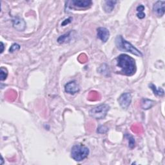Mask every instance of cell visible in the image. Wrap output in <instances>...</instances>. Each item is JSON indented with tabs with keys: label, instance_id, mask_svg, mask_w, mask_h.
Instances as JSON below:
<instances>
[{
	"label": "cell",
	"instance_id": "1",
	"mask_svg": "<svg viewBox=\"0 0 165 165\" xmlns=\"http://www.w3.org/2000/svg\"><path fill=\"white\" fill-rule=\"evenodd\" d=\"M117 66L121 68L119 73L127 76H133L136 72V61L133 58L127 55L121 54L116 58Z\"/></svg>",
	"mask_w": 165,
	"mask_h": 165
},
{
	"label": "cell",
	"instance_id": "2",
	"mask_svg": "<svg viewBox=\"0 0 165 165\" xmlns=\"http://www.w3.org/2000/svg\"><path fill=\"white\" fill-rule=\"evenodd\" d=\"M116 45L118 50L122 52H126L131 53L133 55L142 57V54L141 52L133 46L128 41L125 40L122 36H118L115 40Z\"/></svg>",
	"mask_w": 165,
	"mask_h": 165
},
{
	"label": "cell",
	"instance_id": "3",
	"mask_svg": "<svg viewBox=\"0 0 165 165\" xmlns=\"http://www.w3.org/2000/svg\"><path fill=\"white\" fill-rule=\"evenodd\" d=\"M89 149L81 144H76L71 150V157L76 161H82L85 159L89 155Z\"/></svg>",
	"mask_w": 165,
	"mask_h": 165
},
{
	"label": "cell",
	"instance_id": "4",
	"mask_svg": "<svg viewBox=\"0 0 165 165\" xmlns=\"http://www.w3.org/2000/svg\"><path fill=\"white\" fill-rule=\"evenodd\" d=\"M109 110L110 107L108 105L102 104L92 108L89 111V115L96 119H102L106 117Z\"/></svg>",
	"mask_w": 165,
	"mask_h": 165
},
{
	"label": "cell",
	"instance_id": "5",
	"mask_svg": "<svg viewBox=\"0 0 165 165\" xmlns=\"http://www.w3.org/2000/svg\"><path fill=\"white\" fill-rule=\"evenodd\" d=\"M118 102L121 108L123 109H127L129 107L132 102V96L128 92H125L122 94L119 99Z\"/></svg>",
	"mask_w": 165,
	"mask_h": 165
},
{
	"label": "cell",
	"instance_id": "6",
	"mask_svg": "<svg viewBox=\"0 0 165 165\" xmlns=\"http://www.w3.org/2000/svg\"><path fill=\"white\" fill-rule=\"evenodd\" d=\"M97 36L102 43H106L110 37L109 30L105 27H99L97 29Z\"/></svg>",
	"mask_w": 165,
	"mask_h": 165
},
{
	"label": "cell",
	"instance_id": "7",
	"mask_svg": "<svg viewBox=\"0 0 165 165\" xmlns=\"http://www.w3.org/2000/svg\"><path fill=\"white\" fill-rule=\"evenodd\" d=\"M80 90L79 86L76 81H70L65 86V90L70 94H75L79 92Z\"/></svg>",
	"mask_w": 165,
	"mask_h": 165
},
{
	"label": "cell",
	"instance_id": "8",
	"mask_svg": "<svg viewBox=\"0 0 165 165\" xmlns=\"http://www.w3.org/2000/svg\"><path fill=\"white\" fill-rule=\"evenodd\" d=\"M164 1H158L153 6V12L159 17H162L164 14Z\"/></svg>",
	"mask_w": 165,
	"mask_h": 165
},
{
	"label": "cell",
	"instance_id": "9",
	"mask_svg": "<svg viewBox=\"0 0 165 165\" xmlns=\"http://www.w3.org/2000/svg\"><path fill=\"white\" fill-rule=\"evenodd\" d=\"M13 27L18 31L22 32L26 28V23L23 19L20 18H16L12 20Z\"/></svg>",
	"mask_w": 165,
	"mask_h": 165
},
{
	"label": "cell",
	"instance_id": "10",
	"mask_svg": "<svg viewBox=\"0 0 165 165\" xmlns=\"http://www.w3.org/2000/svg\"><path fill=\"white\" fill-rule=\"evenodd\" d=\"M72 5L78 8H87L90 7L92 2L90 0H74L71 2Z\"/></svg>",
	"mask_w": 165,
	"mask_h": 165
},
{
	"label": "cell",
	"instance_id": "11",
	"mask_svg": "<svg viewBox=\"0 0 165 165\" xmlns=\"http://www.w3.org/2000/svg\"><path fill=\"white\" fill-rule=\"evenodd\" d=\"M118 3L117 1H106L105 2L104 6H103V9L105 12L107 13H110L114 9L116 4Z\"/></svg>",
	"mask_w": 165,
	"mask_h": 165
},
{
	"label": "cell",
	"instance_id": "12",
	"mask_svg": "<svg viewBox=\"0 0 165 165\" xmlns=\"http://www.w3.org/2000/svg\"><path fill=\"white\" fill-rule=\"evenodd\" d=\"M155 103H156L155 101L151 99H148L146 98L142 99L141 101V108L143 110H148L155 105Z\"/></svg>",
	"mask_w": 165,
	"mask_h": 165
},
{
	"label": "cell",
	"instance_id": "13",
	"mask_svg": "<svg viewBox=\"0 0 165 165\" xmlns=\"http://www.w3.org/2000/svg\"><path fill=\"white\" fill-rule=\"evenodd\" d=\"M149 87L150 88V89L152 90L153 94L155 95H156L158 96H160V97L164 96V92L162 88H157L156 86L153 85V83H150L149 85Z\"/></svg>",
	"mask_w": 165,
	"mask_h": 165
},
{
	"label": "cell",
	"instance_id": "14",
	"mask_svg": "<svg viewBox=\"0 0 165 165\" xmlns=\"http://www.w3.org/2000/svg\"><path fill=\"white\" fill-rule=\"evenodd\" d=\"M137 16L139 19H143L145 17V14L144 13V7L142 5H140L137 7Z\"/></svg>",
	"mask_w": 165,
	"mask_h": 165
},
{
	"label": "cell",
	"instance_id": "15",
	"mask_svg": "<svg viewBox=\"0 0 165 165\" xmlns=\"http://www.w3.org/2000/svg\"><path fill=\"white\" fill-rule=\"evenodd\" d=\"M125 137L128 141V146H129V147L130 148H133L135 147V139H134V138L128 133H126Z\"/></svg>",
	"mask_w": 165,
	"mask_h": 165
},
{
	"label": "cell",
	"instance_id": "16",
	"mask_svg": "<svg viewBox=\"0 0 165 165\" xmlns=\"http://www.w3.org/2000/svg\"><path fill=\"white\" fill-rule=\"evenodd\" d=\"M72 32H69L68 33H67L64 35H62L58 39V42L59 43H63L65 41H67V40H68V39L70 37V34H71Z\"/></svg>",
	"mask_w": 165,
	"mask_h": 165
},
{
	"label": "cell",
	"instance_id": "17",
	"mask_svg": "<svg viewBox=\"0 0 165 165\" xmlns=\"http://www.w3.org/2000/svg\"><path fill=\"white\" fill-rule=\"evenodd\" d=\"M8 76V71L5 68L1 67L0 70V79L2 81H5Z\"/></svg>",
	"mask_w": 165,
	"mask_h": 165
},
{
	"label": "cell",
	"instance_id": "18",
	"mask_svg": "<svg viewBox=\"0 0 165 165\" xmlns=\"http://www.w3.org/2000/svg\"><path fill=\"white\" fill-rule=\"evenodd\" d=\"M19 49H20V45H18V43H14L9 48V52L10 53H14V52H15L19 50Z\"/></svg>",
	"mask_w": 165,
	"mask_h": 165
},
{
	"label": "cell",
	"instance_id": "19",
	"mask_svg": "<svg viewBox=\"0 0 165 165\" xmlns=\"http://www.w3.org/2000/svg\"><path fill=\"white\" fill-rule=\"evenodd\" d=\"M108 129L107 127H105V126H99L98 128L97 132L99 133H106L108 131Z\"/></svg>",
	"mask_w": 165,
	"mask_h": 165
},
{
	"label": "cell",
	"instance_id": "20",
	"mask_svg": "<svg viewBox=\"0 0 165 165\" xmlns=\"http://www.w3.org/2000/svg\"><path fill=\"white\" fill-rule=\"evenodd\" d=\"M72 20V18H68V19H66L65 21H63V22L61 23V25H62V26H65V25H67V24H68V23H71Z\"/></svg>",
	"mask_w": 165,
	"mask_h": 165
},
{
	"label": "cell",
	"instance_id": "21",
	"mask_svg": "<svg viewBox=\"0 0 165 165\" xmlns=\"http://www.w3.org/2000/svg\"><path fill=\"white\" fill-rule=\"evenodd\" d=\"M4 48H5V45H4V44L2 41H1V54H2L3 52Z\"/></svg>",
	"mask_w": 165,
	"mask_h": 165
},
{
	"label": "cell",
	"instance_id": "22",
	"mask_svg": "<svg viewBox=\"0 0 165 165\" xmlns=\"http://www.w3.org/2000/svg\"><path fill=\"white\" fill-rule=\"evenodd\" d=\"M3 158L2 157V163H1V164H3Z\"/></svg>",
	"mask_w": 165,
	"mask_h": 165
}]
</instances>
